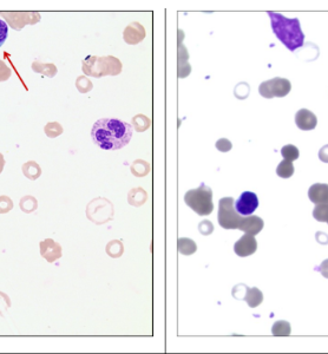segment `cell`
<instances>
[{
	"mask_svg": "<svg viewBox=\"0 0 328 354\" xmlns=\"http://www.w3.org/2000/svg\"><path fill=\"white\" fill-rule=\"evenodd\" d=\"M132 127L116 118H102L91 129V138L103 150H118L130 142Z\"/></svg>",
	"mask_w": 328,
	"mask_h": 354,
	"instance_id": "cell-1",
	"label": "cell"
},
{
	"mask_svg": "<svg viewBox=\"0 0 328 354\" xmlns=\"http://www.w3.org/2000/svg\"><path fill=\"white\" fill-rule=\"evenodd\" d=\"M268 16L271 18L273 32L287 49L294 52L304 45L305 35L297 18L289 19L276 12H268Z\"/></svg>",
	"mask_w": 328,
	"mask_h": 354,
	"instance_id": "cell-2",
	"label": "cell"
},
{
	"mask_svg": "<svg viewBox=\"0 0 328 354\" xmlns=\"http://www.w3.org/2000/svg\"><path fill=\"white\" fill-rule=\"evenodd\" d=\"M82 70L85 75L95 77V78H101L104 76H117L122 71V63L120 59L112 56H89L83 61Z\"/></svg>",
	"mask_w": 328,
	"mask_h": 354,
	"instance_id": "cell-3",
	"label": "cell"
},
{
	"mask_svg": "<svg viewBox=\"0 0 328 354\" xmlns=\"http://www.w3.org/2000/svg\"><path fill=\"white\" fill-rule=\"evenodd\" d=\"M184 201L197 215H209L214 210L213 191L203 183L196 189L187 191V194L184 195Z\"/></svg>",
	"mask_w": 328,
	"mask_h": 354,
	"instance_id": "cell-4",
	"label": "cell"
},
{
	"mask_svg": "<svg viewBox=\"0 0 328 354\" xmlns=\"http://www.w3.org/2000/svg\"><path fill=\"white\" fill-rule=\"evenodd\" d=\"M86 216L95 224H104L113 219V205L108 198L96 197L86 206Z\"/></svg>",
	"mask_w": 328,
	"mask_h": 354,
	"instance_id": "cell-5",
	"label": "cell"
},
{
	"mask_svg": "<svg viewBox=\"0 0 328 354\" xmlns=\"http://www.w3.org/2000/svg\"><path fill=\"white\" fill-rule=\"evenodd\" d=\"M234 204L235 201L233 197H224L220 200L217 220H219L220 226L224 229H238L243 216L238 215Z\"/></svg>",
	"mask_w": 328,
	"mask_h": 354,
	"instance_id": "cell-6",
	"label": "cell"
},
{
	"mask_svg": "<svg viewBox=\"0 0 328 354\" xmlns=\"http://www.w3.org/2000/svg\"><path fill=\"white\" fill-rule=\"evenodd\" d=\"M290 88H292V84L288 79L275 77L271 80L261 83L259 92L262 97L271 99L273 97H285L290 92Z\"/></svg>",
	"mask_w": 328,
	"mask_h": 354,
	"instance_id": "cell-7",
	"label": "cell"
},
{
	"mask_svg": "<svg viewBox=\"0 0 328 354\" xmlns=\"http://www.w3.org/2000/svg\"><path fill=\"white\" fill-rule=\"evenodd\" d=\"M6 24L16 31H20L26 25H35L40 20V13L38 12H0Z\"/></svg>",
	"mask_w": 328,
	"mask_h": 354,
	"instance_id": "cell-8",
	"label": "cell"
},
{
	"mask_svg": "<svg viewBox=\"0 0 328 354\" xmlns=\"http://www.w3.org/2000/svg\"><path fill=\"white\" fill-rule=\"evenodd\" d=\"M235 210L241 216H250L259 206V198L252 191H245L235 202Z\"/></svg>",
	"mask_w": 328,
	"mask_h": 354,
	"instance_id": "cell-9",
	"label": "cell"
},
{
	"mask_svg": "<svg viewBox=\"0 0 328 354\" xmlns=\"http://www.w3.org/2000/svg\"><path fill=\"white\" fill-rule=\"evenodd\" d=\"M40 255L45 259L47 262L52 263L62 256V247L59 243L53 241L52 239H46L39 243Z\"/></svg>",
	"mask_w": 328,
	"mask_h": 354,
	"instance_id": "cell-10",
	"label": "cell"
},
{
	"mask_svg": "<svg viewBox=\"0 0 328 354\" xmlns=\"http://www.w3.org/2000/svg\"><path fill=\"white\" fill-rule=\"evenodd\" d=\"M257 249V242L255 238L253 235H243L238 241L235 243L234 250L236 253V255L241 257H246L249 255H253Z\"/></svg>",
	"mask_w": 328,
	"mask_h": 354,
	"instance_id": "cell-11",
	"label": "cell"
},
{
	"mask_svg": "<svg viewBox=\"0 0 328 354\" xmlns=\"http://www.w3.org/2000/svg\"><path fill=\"white\" fill-rule=\"evenodd\" d=\"M263 220L259 216L250 215V216H243L241 222H240L238 229L245 231L246 234L255 236L259 234L261 230L263 229Z\"/></svg>",
	"mask_w": 328,
	"mask_h": 354,
	"instance_id": "cell-12",
	"label": "cell"
},
{
	"mask_svg": "<svg viewBox=\"0 0 328 354\" xmlns=\"http://www.w3.org/2000/svg\"><path fill=\"white\" fill-rule=\"evenodd\" d=\"M295 123L297 128L301 129V130H313V129H315L316 124H318V118L309 110L301 109L299 110L295 115Z\"/></svg>",
	"mask_w": 328,
	"mask_h": 354,
	"instance_id": "cell-13",
	"label": "cell"
},
{
	"mask_svg": "<svg viewBox=\"0 0 328 354\" xmlns=\"http://www.w3.org/2000/svg\"><path fill=\"white\" fill-rule=\"evenodd\" d=\"M123 38L128 44L135 45L145 38V29L139 23H132L124 29Z\"/></svg>",
	"mask_w": 328,
	"mask_h": 354,
	"instance_id": "cell-14",
	"label": "cell"
},
{
	"mask_svg": "<svg viewBox=\"0 0 328 354\" xmlns=\"http://www.w3.org/2000/svg\"><path fill=\"white\" fill-rule=\"evenodd\" d=\"M308 197L313 203L323 204L328 203V184L315 183L309 188Z\"/></svg>",
	"mask_w": 328,
	"mask_h": 354,
	"instance_id": "cell-15",
	"label": "cell"
},
{
	"mask_svg": "<svg viewBox=\"0 0 328 354\" xmlns=\"http://www.w3.org/2000/svg\"><path fill=\"white\" fill-rule=\"evenodd\" d=\"M243 300L248 304L250 308H255L259 305L262 304L263 294L259 288H256V287H254V288L246 287V293L245 297H243Z\"/></svg>",
	"mask_w": 328,
	"mask_h": 354,
	"instance_id": "cell-16",
	"label": "cell"
},
{
	"mask_svg": "<svg viewBox=\"0 0 328 354\" xmlns=\"http://www.w3.org/2000/svg\"><path fill=\"white\" fill-rule=\"evenodd\" d=\"M32 70L36 73H40L46 77L52 78L57 75L58 69L57 66L52 64V63H40V62H33L32 63Z\"/></svg>",
	"mask_w": 328,
	"mask_h": 354,
	"instance_id": "cell-17",
	"label": "cell"
},
{
	"mask_svg": "<svg viewBox=\"0 0 328 354\" xmlns=\"http://www.w3.org/2000/svg\"><path fill=\"white\" fill-rule=\"evenodd\" d=\"M21 170H23L24 176H26L31 181H36L42 175V168L35 161H28L26 163H24L23 167H21Z\"/></svg>",
	"mask_w": 328,
	"mask_h": 354,
	"instance_id": "cell-18",
	"label": "cell"
},
{
	"mask_svg": "<svg viewBox=\"0 0 328 354\" xmlns=\"http://www.w3.org/2000/svg\"><path fill=\"white\" fill-rule=\"evenodd\" d=\"M177 248L178 252L183 255H191L197 250V246L191 239L181 238L177 241Z\"/></svg>",
	"mask_w": 328,
	"mask_h": 354,
	"instance_id": "cell-19",
	"label": "cell"
},
{
	"mask_svg": "<svg viewBox=\"0 0 328 354\" xmlns=\"http://www.w3.org/2000/svg\"><path fill=\"white\" fill-rule=\"evenodd\" d=\"M146 197L148 196H146V193L144 190L141 189V188H135V189H132L130 193H129L128 201L131 205L138 206L144 203L146 201Z\"/></svg>",
	"mask_w": 328,
	"mask_h": 354,
	"instance_id": "cell-20",
	"label": "cell"
},
{
	"mask_svg": "<svg viewBox=\"0 0 328 354\" xmlns=\"http://www.w3.org/2000/svg\"><path fill=\"white\" fill-rule=\"evenodd\" d=\"M290 332H292L290 323L285 321V320L276 321L272 327V333L275 337H288V335H290Z\"/></svg>",
	"mask_w": 328,
	"mask_h": 354,
	"instance_id": "cell-21",
	"label": "cell"
},
{
	"mask_svg": "<svg viewBox=\"0 0 328 354\" xmlns=\"http://www.w3.org/2000/svg\"><path fill=\"white\" fill-rule=\"evenodd\" d=\"M19 206L24 213L31 214L33 212H36L37 208H38V202H37L36 197L31 196V195H26V196L20 198Z\"/></svg>",
	"mask_w": 328,
	"mask_h": 354,
	"instance_id": "cell-22",
	"label": "cell"
},
{
	"mask_svg": "<svg viewBox=\"0 0 328 354\" xmlns=\"http://www.w3.org/2000/svg\"><path fill=\"white\" fill-rule=\"evenodd\" d=\"M276 174H278V176L281 177V179H289L290 176H293L294 167L292 162L287 160H283L282 162H280L278 168H276Z\"/></svg>",
	"mask_w": 328,
	"mask_h": 354,
	"instance_id": "cell-23",
	"label": "cell"
},
{
	"mask_svg": "<svg viewBox=\"0 0 328 354\" xmlns=\"http://www.w3.org/2000/svg\"><path fill=\"white\" fill-rule=\"evenodd\" d=\"M44 131H45V134L49 138H56L58 136H61L64 130H63V127L58 122H50V123L45 125Z\"/></svg>",
	"mask_w": 328,
	"mask_h": 354,
	"instance_id": "cell-24",
	"label": "cell"
},
{
	"mask_svg": "<svg viewBox=\"0 0 328 354\" xmlns=\"http://www.w3.org/2000/svg\"><path fill=\"white\" fill-rule=\"evenodd\" d=\"M150 171V165L144 161H135L131 165V172L135 176H145Z\"/></svg>",
	"mask_w": 328,
	"mask_h": 354,
	"instance_id": "cell-25",
	"label": "cell"
},
{
	"mask_svg": "<svg viewBox=\"0 0 328 354\" xmlns=\"http://www.w3.org/2000/svg\"><path fill=\"white\" fill-rule=\"evenodd\" d=\"M124 247L122 245V242L118 240H113V241L109 242L106 246V253L111 257H120L123 254Z\"/></svg>",
	"mask_w": 328,
	"mask_h": 354,
	"instance_id": "cell-26",
	"label": "cell"
},
{
	"mask_svg": "<svg viewBox=\"0 0 328 354\" xmlns=\"http://www.w3.org/2000/svg\"><path fill=\"white\" fill-rule=\"evenodd\" d=\"M313 217L319 222H327L328 221V203L316 204L313 210Z\"/></svg>",
	"mask_w": 328,
	"mask_h": 354,
	"instance_id": "cell-27",
	"label": "cell"
},
{
	"mask_svg": "<svg viewBox=\"0 0 328 354\" xmlns=\"http://www.w3.org/2000/svg\"><path fill=\"white\" fill-rule=\"evenodd\" d=\"M132 124H134L135 129L138 132H143L148 130V128L150 127V120L144 115H137L132 118Z\"/></svg>",
	"mask_w": 328,
	"mask_h": 354,
	"instance_id": "cell-28",
	"label": "cell"
},
{
	"mask_svg": "<svg viewBox=\"0 0 328 354\" xmlns=\"http://www.w3.org/2000/svg\"><path fill=\"white\" fill-rule=\"evenodd\" d=\"M281 155H282V157L285 158V160L293 162V161L297 160L299 155L300 154H299V149L295 145L287 144L281 149Z\"/></svg>",
	"mask_w": 328,
	"mask_h": 354,
	"instance_id": "cell-29",
	"label": "cell"
},
{
	"mask_svg": "<svg viewBox=\"0 0 328 354\" xmlns=\"http://www.w3.org/2000/svg\"><path fill=\"white\" fill-rule=\"evenodd\" d=\"M76 87L80 94H86V92H90L92 90L94 84H92V82L87 77L79 76L78 78L76 79Z\"/></svg>",
	"mask_w": 328,
	"mask_h": 354,
	"instance_id": "cell-30",
	"label": "cell"
},
{
	"mask_svg": "<svg viewBox=\"0 0 328 354\" xmlns=\"http://www.w3.org/2000/svg\"><path fill=\"white\" fill-rule=\"evenodd\" d=\"M13 209V201L11 197L3 195L0 196V214H6Z\"/></svg>",
	"mask_w": 328,
	"mask_h": 354,
	"instance_id": "cell-31",
	"label": "cell"
},
{
	"mask_svg": "<svg viewBox=\"0 0 328 354\" xmlns=\"http://www.w3.org/2000/svg\"><path fill=\"white\" fill-rule=\"evenodd\" d=\"M12 71L5 62L0 59V82H6L10 79Z\"/></svg>",
	"mask_w": 328,
	"mask_h": 354,
	"instance_id": "cell-32",
	"label": "cell"
},
{
	"mask_svg": "<svg viewBox=\"0 0 328 354\" xmlns=\"http://www.w3.org/2000/svg\"><path fill=\"white\" fill-rule=\"evenodd\" d=\"M7 36H9V25L6 24V21L0 19V47L6 42Z\"/></svg>",
	"mask_w": 328,
	"mask_h": 354,
	"instance_id": "cell-33",
	"label": "cell"
},
{
	"mask_svg": "<svg viewBox=\"0 0 328 354\" xmlns=\"http://www.w3.org/2000/svg\"><path fill=\"white\" fill-rule=\"evenodd\" d=\"M231 143L230 141H228L227 138H221L216 142V149L221 151V153H228L231 149Z\"/></svg>",
	"mask_w": 328,
	"mask_h": 354,
	"instance_id": "cell-34",
	"label": "cell"
},
{
	"mask_svg": "<svg viewBox=\"0 0 328 354\" xmlns=\"http://www.w3.org/2000/svg\"><path fill=\"white\" fill-rule=\"evenodd\" d=\"M198 229H200L201 234L209 235V234L213 233L214 226H213V223L210 222V221L205 220V221H202V222L200 223V226H198Z\"/></svg>",
	"mask_w": 328,
	"mask_h": 354,
	"instance_id": "cell-35",
	"label": "cell"
},
{
	"mask_svg": "<svg viewBox=\"0 0 328 354\" xmlns=\"http://www.w3.org/2000/svg\"><path fill=\"white\" fill-rule=\"evenodd\" d=\"M319 158L325 163H328V144L322 146L319 151Z\"/></svg>",
	"mask_w": 328,
	"mask_h": 354,
	"instance_id": "cell-36",
	"label": "cell"
},
{
	"mask_svg": "<svg viewBox=\"0 0 328 354\" xmlns=\"http://www.w3.org/2000/svg\"><path fill=\"white\" fill-rule=\"evenodd\" d=\"M318 271H320V273H321L323 278L328 279V259L325 261H322V263L319 266Z\"/></svg>",
	"mask_w": 328,
	"mask_h": 354,
	"instance_id": "cell-37",
	"label": "cell"
},
{
	"mask_svg": "<svg viewBox=\"0 0 328 354\" xmlns=\"http://www.w3.org/2000/svg\"><path fill=\"white\" fill-rule=\"evenodd\" d=\"M316 239H318V241L320 243H322V245H326V243H328V236L323 235L322 233L316 234Z\"/></svg>",
	"mask_w": 328,
	"mask_h": 354,
	"instance_id": "cell-38",
	"label": "cell"
},
{
	"mask_svg": "<svg viewBox=\"0 0 328 354\" xmlns=\"http://www.w3.org/2000/svg\"><path fill=\"white\" fill-rule=\"evenodd\" d=\"M5 157H4V155L0 153V174H2L4 170V167H5Z\"/></svg>",
	"mask_w": 328,
	"mask_h": 354,
	"instance_id": "cell-39",
	"label": "cell"
},
{
	"mask_svg": "<svg viewBox=\"0 0 328 354\" xmlns=\"http://www.w3.org/2000/svg\"><path fill=\"white\" fill-rule=\"evenodd\" d=\"M327 222H328V221H327Z\"/></svg>",
	"mask_w": 328,
	"mask_h": 354,
	"instance_id": "cell-40",
	"label": "cell"
}]
</instances>
